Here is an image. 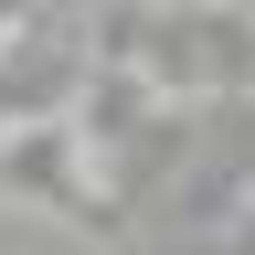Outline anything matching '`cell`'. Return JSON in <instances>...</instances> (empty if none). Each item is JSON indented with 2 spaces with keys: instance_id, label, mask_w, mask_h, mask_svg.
Instances as JSON below:
<instances>
[{
  "instance_id": "obj_1",
  "label": "cell",
  "mask_w": 255,
  "mask_h": 255,
  "mask_svg": "<svg viewBox=\"0 0 255 255\" xmlns=\"http://www.w3.org/2000/svg\"><path fill=\"white\" fill-rule=\"evenodd\" d=\"M0 191H11V202H43V213H64V223H85V234H107V245L138 255L128 213L107 202V181H96V159H85V138H75L64 117L11 128V138H0Z\"/></svg>"
}]
</instances>
